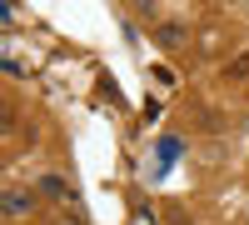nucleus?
<instances>
[{
    "mask_svg": "<svg viewBox=\"0 0 249 225\" xmlns=\"http://www.w3.org/2000/svg\"><path fill=\"white\" fill-rule=\"evenodd\" d=\"M155 45L184 50V45H190V25H179V20H160V25H155Z\"/></svg>",
    "mask_w": 249,
    "mask_h": 225,
    "instance_id": "obj_1",
    "label": "nucleus"
},
{
    "mask_svg": "<svg viewBox=\"0 0 249 225\" xmlns=\"http://www.w3.org/2000/svg\"><path fill=\"white\" fill-rule=\"evenodd\" d=\"M0 205H5V220H20V215H30V210H35V195H30V190H20V185H5Z\"/></svg>",
    "mask_w": 249,
    "mask_h": 225,
    "instance_id": "obj_2",
    "label": "nucleus"
},
{
    "mask_svg": "<svg viewBox=\"0 0 249 225\" xmlns=\"http://www.w3.org/2000/svg\"><path fill=\"white\" fill-rule=\"evenodd\" d=\"M40 190H45L50 200H70V185H65V180H60L55 170H45V175H40Z\"/></svg>",
    "mask_w": 249,
    "mask_h": 225,
    "instance_id": "obj_3",
    "label": "nucleus"
},
{
    "mask_svg": "<svg viewBox=\"0 0 249 225\" xmlns=\"http://www.w3.org/2000/svg\"><path fill=\"white\" fill-rule=\"evenodd\" d=\"M224 75H230V80H244V75H249V50H239V55L230 60V70H224Z\"/></svg>",
    "mask_w": 249,
    "mask_h": 225,
    "instance_id": "obj_4",
    "label": "nucleus"
},
{
    "mask_svg": "<svg viewBox=\"0 0 249 225\" xmlns=\"http://www.w3.org/2000/svg\"><path fill=\"white\" fill-rule=\"evenodd\" d=\"M175 155H179V140L164 135V140H160V160H175Z\"/></svg>",
    "mask_w": 249,
    "mask_h": 225,
    "instance_id": "obj_5",
    "label": "nucleus"
}]
</instances>
